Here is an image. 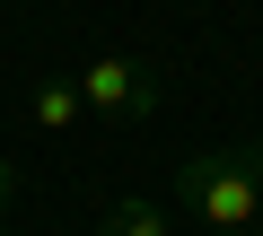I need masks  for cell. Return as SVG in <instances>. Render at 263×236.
<instances>
[{"instance_id": "7", "label": "cell", "mask_w": 263, "mask_h": 236, "mask_svg": "<svg viewBox=\"0 0 263 236\" xmlns=\"http://www.w3.org/2000/svg\"><path fill=\"white\" fill-rule=\"evenodd\" d=\"M246 236H263V219H254V227H246Z\"/></svg>"}, {"instance_id": "4", "label": "cell", "mask_w": 263, "mask_h": 236, "mask_svg": "<svg viewBox=\"0 0 263 236\" xmlns=\"http://www.w3.org/2000/svg\"><path fill=\"white\" fill-rule=\"evenodd\" d=\"M97 236H176V219H167L158 201H141V192H123V201H105Z\"/></svg>"}, {"instance_id": "1", "label": "cell", "mask_w": 263, "mask_h": 236, "mask_svg": "<svg viewBox=\"0 0 263 236\" xmlns=\"http://www.w3.org/2000/svg\"><path fill=\"white\" fill-rule=\"evenodd\" d=\"M176 210L193 227H254L263 219V140H228L176 166Z\"/></svg>"}, {"instance_id": "5", "label": "cell", "mask_w": 263, "mask_h": 236, "mask_svg": "<svg viewBox=\"0 0 263 236\" xmlns=\"http://www.w3.org/2000/svg\"><path fill=\"white\" fill-rule=\"evenodd\" d=\"M9 210H18V166L0 158V219H9Z\"/></svg>"}, {"instance_id": "6", "label": "cell", "mask_w": 263, "mask_h": 236, "mask_svg": "<svg viewBox=\"0 0 263 236\" xmlns=\"http://www.w3.org/2000/svg\"><path fill=\"white\" fill-rule=\"evenodd\" d=\"M202 236H246V227H202Z\"/></svg>"}, {"instance_id": "8", "label": "cell", "mask_w": 263, "mask_h": 236, "mask_svg": "<svg viewBox=\"0 0 263 236\" xmlns=\"http://www.w3.org/2000/svg\"><path fill=\"white\" fill-rule=\"evenodd\" d=\"M0 236H9V219H0Z\"/></svg>"}, {"instance_id": "3", "label": "cell", "mask_w": 263, "mask_h": 236, "mask_svg": "<svg viewBox=\"0 0 263 236\" xmlns=\"http://www.w3.org/2000/svg\"><path fill=\"white\" fill-rule=\"evenodd\" d=\"M27 114H35V132H53V140H62V132H79V123H88V96H79V79H44Z\"/></svg>"}, {"instance_id": "2", "label": "cell", "mask_w": 263, "mask_h": 236, "mask_svg": "<svg viewBox=\"0 0 263 236\" xmlns=\"http://www.w3.org/2000/svg\"><path fill=\"white\" fill-rule=\"evenodd\" d=\"M79 96H88L97 123H149L158 96H167V79H158L149 61H132V53H97V61L79 70Z\"/></svg>"}]
</instances>
